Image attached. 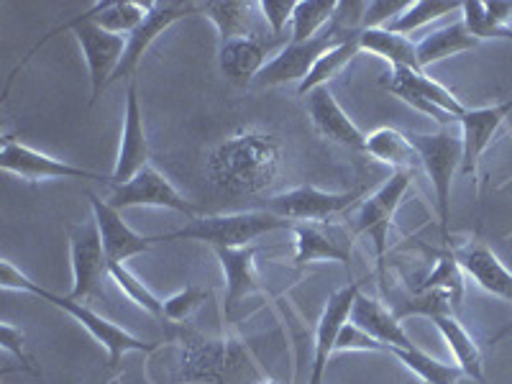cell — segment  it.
<instances>
[{"label": "cell", "mask_w": 512, "mask_h": 384, "mask_svg": "<svg viewBox=\"0 0 512 384\" xmlns=\"http://www.w3.org/2000/svg\"><path fill=\"white\" fill-rule=\"evenodd\" d=\"M280 157V144L274 136L244 128L210 154L208 177L223 192L254 195L280 175Z\"/></svg>", "instance_id": "1"}, {"label": "cell", "mask_w": 512, "mask_h": 384, "mask_svg": "<svg viewBox=\"0 0 512 384\" xmlns=\"http://www.w3.org/2000/svg\"><path fill=\"white\" fill-rule=\"evenodd\" d=\"M292 226L295 223L274 216L269 210H251V213H233V216L198 218V221H192V226L182 228V231L157 236V241L190 239L210 244L213 249H241V246H249L251 241L264 236V233Z\"/></svg>", "instance_id": "2"}, {"label": "cell", "mask_w": 512, "mask_h": 384, "mask_svg": "<svg viewBox=\"0 0 512 384\" xmlns=\"http://www.w3.org/2000/svg\"><path fill=\"white\" fill-rule=\"evenodd\" d=\"M408 141L415 146L420 164H423L428 177H431V185L436 190V210L443 241L451 244V233H448V221H451V182H454V175L461 169V162H464L461 136H454L451 131H441V134H408Z\"/></svg>", "instance_id": "3"}, {"label": "cell", "mask_w": 512, "mask_h": 384, "mask_svg": "<svg viewBox=\"0 0 512 384\" xmlns=\"http://www.w3.org/2000/svg\"><path fill=\"white\" fill-rule=\"evenodd\" d=\"M351 36L356 34H349V31L341 29L336 21H331V24L320 31L318 36H313V39L287 41L285 47L264 64V70L256 75L254 82L259 88H274V85H287V82H303L305 77L310 75V70L315 67V62H318L328 49H333L336 44H341V41L351 39Z\"/></svg>", "instance_id": "4"}, {"label": "cell", "mask_w": 512, "mask_h": 384, "mask_svg": "<svg viewBox=\"0 0 512 384\" xmlns=\"http://www.w3.org/2000/svg\"><path fill=\"white\" fill-rule=\"evenodd\" d=\"M59 31H72V34L77 36V41H80L82 54H85V62H88V70H90V82H93V103H95V100L100 98V93L108 88V82L113 80V75H116L118 64H121L123 59V52H126L128 39H123L121 34H111V31L100 29V26H95L93 21L85 18V13H80L77 18H72V21L59 26V29H54L47 39H41V44H47L49 39H54ZM39 47L31 49V54H34Z\"/></svg>", "instance_id": "5"}, {"label": "cell", "mask_w": 512, "mask_h": 384, "mask_svg": "<svg viewBox=\"0 0 512 384\" xmlns=\"http://www.w3.org/2000/svg\"><path fill=\"white\" fill-rule=\"evenodd\" d=\"M382 88L390 90L392 95H397L400 100L415 108V111L425 113V116H433L441 126H451V123H459V118L464 116L466 108L459 103L451 90H446L441 82H436L433 77H428L425 72L415 70H392L390 75L382 80Z\"/></svg>", "instance_id": "6"}, {"label": "cell", "mask_w": 512, "mask_h": 384, "mask_svg": "<svg viewBox=\"0 0 512 384\" xmlns=\"http://www.w3.org/2000/svg\"><path fill=\"white\" fill-rule=\"evenodd\" d=\"M410 182H413V172H392V177L374 192L372 198L364 200L356 218L354 236H369L374 244V254H377V272L379 280L384 277V259H387V239H390L392 218H395L397 208H400L402 198L408 195Z\"/></svg>", "instance_id": "7"}, {"label": "cell", "mask_w": 512, "mask_h": 384, "mask_svg": "<svg viewBox=\"0 0 512 384\" xmlns=\"http://www.w3.org/2000/svg\"><path fill=\"white\" fill-rule=\"evenodd\" d=\"M364 195V187H356L351 192H326L318 187H295L280 195H272L267 203L269 213L287 218V221H331L349 210L356 200Z\"/></svg>", "instance_id": "8"}, {"label": "cell", "mask_w": 512, "mask_h": 384, "mask_svg": "<svg viewBox=\"0 0 512 384\" xmlns=\"http://www.w3.org/2000/svg\"><path fill=\"white\" fill-rule=\"evenodd\" d=\"M295 231V264L305 267V264L320 262H338L349 272L354 264V233L341 223L328 221H303L292 226Z\"/></svg>", "instance_id": "9"}, {"label": "cell", "mask_w": 512, "mask_h": 384, "mask_svg": "<svg viewBox=\"0 0 512 384\" xmlns=\"http://www.w3.org/2000/svg\"><path fill=\"white\" fill-rule=\"evenodd\" d=\"M70 256L75 282H72V292L67 297L77 303L88 300V297H98L103 280L111 277L98 223L93 221L88 226L70 228Z\"/></svg>", "instance_id": "10"}, {"label": "cell", "mask_w": 512, "mask_h": 384, "mask_svg": "<svg viewBox=\"0 0 512 384\" xmlns=\"http://www.w3.org/2000/svg\"><path fill=\"white\" fill-rule=\"evenodd\" d=\"M31 295L44 297L47 303L57 305L59 310H64V313L72 315L77 323H82V326L88 328L90 336H93L98 344H103L105 351H108V356H111V367H118L128 351H144V354H152V351L157 349V344H149V341H141V338L131 336V333L123 331V328H118L116 323H111V320L100 318L98 313H93V310L85 308V305L77 303V300L52 295V292L41 290L39 285H34Z\"/></svg>", "instance_id": "11"}, {"label": "cell", "mask_w": 512, "mask_h": 384, "mask_svg": "<svg viewBox=\"0 0 512 384\" xmlns=\"http://www.w3.org/2000/svg\"><path fill=\"white\" fill-rule=\"evenodd\" d=\"M198 13H203V3H185V0H164V3H152L149 16L144 18V24H141L134 34L128 36L126 52H123V59L121 64H118L113 80H123V77H126L128 82L136 80L134 75L136 70H139L141 57L146 54V49L152 47L154 39H157L162 31H167L172 24H177L180 18L198 16Z\"/></svg>", "instance_id": "12"}, {"label": "cell", "mask_w": 512, "mask_h": 384, "mask_svg": "<svg viewBox=\"0 0 512 384\" xmlns=\"http://www.w3.org/2000/svg\"><path fill=\"white\" fill-rule=\"evenodd\" d=\"M108 205L116 208L118 213L126 208H141L144 205V208H169L187 218L198 216V208L187 203L180 192L169 185L167 177L159 175L154 167H144L131 182L116 185L113 195L108 198Z\"/></svg>", "instance_id": "13"}, {"label": "cell", "mask_w": 512, "mask_h": 384, "mask_svg": "<svg viewBox=\"0 0 512 384\" xmlns=\"http://www.w3.org/2000/svg\"><path fill=\"white\" fill-rule=\"evenodd\" d=\"M0 167L13 175L24 177V180L39 182V180H52V177H62V180H95L103 182L108 177L90 172V169L72 167V164L62 162V159L47 157V154L36 152L31 146L21 144V141L6 136L3 139V149H0Z\"/></svg>", "instance_id": "14"}, {"label": "cell", "mask_w": 512, "mask_h": 384, "mask_svg": "<svg viewBox=\"0 0 512 384\" xmlns=\"http://www.w3.org/2000/svg\"><path fill=\"white\" fill-rule=\"evenodd\" d=\"M144 167H149V141H146L144 134V118H141L136 80H131L126 90L121 149H118V162L116 169H113L111 182L113 185H126V182L134 180Z\"/></svg>", "instance_id": "15"}, {"label": "cell", "mask_w": 512, "mask_h": 384, "mask_svg": "<svg viewBox=\"0 0 512 384\" xmlns=\"http://www.w3.org/2000/svg\"><path fill=\"white\" fill-rule=\"evenodd\" d=\"M90 205H93V218L100 228L105 256L108 264H126L131 256L144 254L157 244V236H139L123 223L121 213L108 205V200H100L95 192H88Z\"/></svg>", "instance_id": "16"}, {"label": "cell", "mask_w": 512, "mask_h": 384, "mask_svg": "<svg viewBox=\"0 0 512 384\" xmlns=\"http://www.w3.org/2000/svg\"><path fill=\"white\" fill-rule=\"evenodd\" d=\"M512 113V98L505 103L487 105V108H466L464 116L459 118L461 126V144H464V162L461 172L466 177H474L479 169V159L487 152V146L495 139L497 128L505 123V118Z\"/></svg>", "instance_id": "17"}, {"label": "cell", "mask_w": 512, "mask_h": 384, "mask_svg": "<svg viewBox=\"0 0 512 384\" xmlns=\"http://www.w3.org/2000/svg\"><path fill=\"white\" fill-rule=\"evenodd\" d=\"M282 36H251V39H236L228 41V44H221V52H218V59H221V72L226 75V80H231L233 85H249V82L256 80V75L264 70L267 64L269 52H272L277 44H282ZM287 44V41H285Z\"/></svg>", "instance_id": "18"}, {"label": "cell", "mask_w": 512, "mask_h": 384, "mask_svg": "<svg viewBox=\"0 0 512 384\" xmlns=\"http://www.w3.org/2000/svg\"><path fill=\"white\" fill-rule=\"evenodd\" d=\"M305 108H308V116L313 118V126L318 128L320 136H326V139L336 141V144L349 146V149H361L364 152L367 136L361 134L359 126L336 103L328 85L310 90L308 98H305Z\"/></svg>", "instance_id": "19"}, {"label": "cell", "mask_w": 512, "mask_h": 384, "mask_svg": "<svg viewBox=\"0 0 512 384\" xmlns=\"http://www.w3.org/2000/svg\"><path fill=\"white\" fill-rule=\"evenodd\" d=\"M451 251H454L461 272L469 274L484 292L512 303V272L497 259L495 251L487 249L479 241H472V244Z\"/></svg>", "instance_id": "20"}, {"label": "cell", "mask_w": 512, "mask_h": 384, "mask_svg": "<svg viewBox=\"0 0 512 384\" xmlns=\"http://www.w3.org/2000/svg\"><path fill=\"white\" fill-rule=\"evenodd\" d=\"M351 323L359 326L361 331H367L369 336L377 338L384 349H415L410 336L402 331V323L397 320L395 313L384 308L379 300L367 295H356L354 308H351Z\"/></svg>", "instance_id": "21"}, {"label": "cell", "mask_w": 512, "mask_h": 384, "mask_svg": "<svg viewBox=\"0 0 512 384\" xmlns=\"http://www.w3.org/2000/svg\"><path fill=\"white\" fill-rule=\"evenodd\" d=\"M239 354L218 341H195L182 356V377L192 382L223 384L231 379Z\"/></svg>", "instance_id": "22"}, {"label": "cell", "mask_w": 512, "mask_h": 384, "mask_svg": "<svg viewBox=\"0 0 512 384\" xmlns=\"http://www.w3.org/2000/svg\"><path fill=\"white\" fill-rule=\"evenodd\" d=\"M221 259L223 274H226V313L239 308L241 300L262 290L259 285V272H256V249L254 246H241V249H216Z\"/></svg>", "instance_id": "23"}, {"label": "cell", "mask_w": 512, "mask_h": 384, "mask_svg": "<svg viewBox=\"0 0 512 384\" xmlns=\"http://www.w3.org/2000/svg\"><path fill=\"white\" fill-rule=\"evenodd\" d=\"M256 11L259 3H244V0H213L203 3V13L216 24L221 34V44L236 39H251V36H262L256 26Z\"/></svg>", "instance_id": "24"}, {"label": "cell", "mask_w": 512, "mask_h": 384, "mask_svg": "<svg viewBox=\"0 0 512 384\" xmlns=\"http://www.w3.org/2000/svg\"><path fill=\"white\" fill-rule=\"evenodd\" d=\"M433 323L441 331L443 341L448 344L451 354L456 359V367L461 369V374H469L474 379H482V369H484V356L479 344L472 338V333L466 331L464 326L459 323L454 313H443V315H433Z\"/></svg>", "instance_id": "25"}, {"label": "cell", "mask_w": 512, "mask_h": 384, "mask_svg": "<svg viewBox=\"0 0 512 384\" xmlns=\"http://www.w3.org/2000/svg\"><path fill=\"white\" fill-rule=\"evenodd\" d=\"M359 47L361 52H372L377 57L387 59L392 70L402 67V70L423 72V67L418 62V52H415V44L408 36L395 34L390 29H361Z\"/></svg>", "instance_id": "26"}, {"label": "cell", "mask_w": 512, "mask_h": 384, "mask_svg": "<svg viewBox=\"0 0 512 384\" xmlns=\"http://www.w3.org/2000/svg\"><path fill=\"white\" fill-rule=\"evenodd\" d=\"M152 0L149 3H139V0H105V3H95L93 8L85 11V18L93 21L100 29L111 31V34H134L144 18L149 16Z\"/></svg>", "instance_id": "27"}, {"label": "cell", "mask_w": 512, "mask_h": 384, "mask_svg": "<svg viewBox=\"0 0 512 384\" xmlns=\"http://www.w3.org/2000/svg\"><path fill=\"white\" fill-rule=\"evenodd\" d=\"M477 44L479 39H474V36L466 31L464 21H456V24L443 26V29L433 31V34H428L425 39H420L418 44H415V52H418V62L425 72V67H431V64L441 62V59L446 57H454V54L469 52V49H474Z\"/></svg>", "instance_id": "28"}, {"label": "cell", "mask_w": 512, "mask_h": 384, "mask_svg": "<svg viewBox=\"0 0 512 384\" xmlns=\"http://www.w3.org/2000/svg\"><path fill=\"white\" fill-rule=\"evenodd\" d=\"M364 152L372 154L379 162L390 164L395 172H413L420 162L415 146L408 141V134H400L395 128H377L367 136Z\"/></svg>", "instance_id": "29"}, {"label": "cell", "mask_w": 512, "mask_h": 384, "mask_svg": "<svg viewBox=\"0 0 512 384\" xmlns=\"http://www.w3.org/2000/svg\"><path fill=\"white\" fill-rule=\"evenodd\" d=\"M359 52H361L359 34L351 36V39H346V41H341V44H336L333 49H328V52L323 54L318 62H315V67L310 70V75L305 77L300 85H297V93L308 95L310 90L328 85V82H331L333 77L338 75V72L344 70L346 64H349L351 59H354Z\"/></svg>", "instance_id": "30"}, {"label": "cell", "mask_w": 512, "mask_h": 384, "mask_svg": "<svg viewBox=\"0 0 512 384\" xmlns=\"http://www.w3.org/2000/svg\"><path fill=\"white\" fill-rule=\"evenodd\" d=\"M336 0H297L292 13L290 41H308L326 29L336 16Z\"/></svg>", "instance_id": "31"}, {"label": "cell", "mask_w": 512, "mask_h": 384, "mask_svg": "<svg viewBox=\"0 0 512 384\" xmlns=\"http://www.w3.org/2000/svg\"><path fill=\"white\" fill-rule=\"evenodd\" d=\"M392 356L405 364L410 372L418 374L425 384H456L461 377V369L459 367H448V364H441V361L431 359L428 354L415 346V349H387Z\"/></svg>", "instance_id": "32"}, {"label": "cell", "mask_w": 512, "mask_h": 384, "mask_svg": "<svg viewBox=\"0 0 512 384\" xmlns=\"http://www.w3.org/2000/svg\"><path fill=\"white\" fill-rule=\"evenodd\" d=\"M461 3H446V0H415V3H410L408 11L402 13L397 21H392L387 29L395 31V34H402L408 36L413 34V31L423 29L425 24H431V21H438V18L448 16V13L459 11Z\"/></svg>", "instance_id": "33"}, {"label": "cell", "mask_w": 512, "mask_h": 384, "mask_svg": "<svg viewBox=\"0 0 512 384\" xmlns=\"http://www.w3.org/2000/svg\"><path fill=\"white\" fill-rule=\"evenodd\" d=\"M436 259V269L415 290H443L454 297L456 305H461V297H464V272H461L459 262H456L454 251L448 249L443 254H436Z\"/></svg>", "instance_id": "34"}, {"label": "cell", "mask_w": 512, "mask_h": 384, "mask_svg": "<svg viewBox=\"0 0 512 384\" xmlns=\"http://www.w3.org/2000/svg\"><path fill=\"white\" fill-rule=\"evenodd\" d=\"M459 305L454 303V297L443 290H415L413 295L395 310L397 320H405L408 315H425V318H433V315L454 313Z\"/></svg>", "instance_id": "35"}, {"label": "cell", "mask_w": 512, "mask_h": 384, "mask_svg": "<svg viewBox=\"0 0 512 384\" xmlns=\"http://www.w3.org/2000/svg\"><path fill=\"white\" fill-rule=\"evenodd\" d=\"M108 274H111V280L116 282V285L121 287V290L126 292V295L131 297L136 305H139V308H144L146 313L157 315V318H164L162 300H157V297H154V292L149 290L144 282L136 280L134 274L126 269V264H108Z\"/></svg>", "instance_id": "36"}, {"label": "cell", "mask_w": 512, "mask_h": 384, "mask_svg": "<svg viewBox=\"0 0 512 384\" xmlns=\"http://www.w3.org/2000/svg\"><path fill=\"white\" fill-rule=\"evenodd\" d=\"M461 21H464L466 31L474 36V39H512V29H502L495 18L489 16L487 6L479 3V0H466L461 3Z\"/></svg>", "instance_id": "37"}, {"label": "cell", "mask_w": 512, "mask_h": 384, "mask_svg": "<svg viewBox=\"0 0 512 384\" xmlns=\"http://www.w3.org/2000/svg\"><path fill=\"white\" fill-rule=\"evenodd\" d=\"M210 297V290H200V287H185L182 292L172 295L169 300H164V318L167 320H185L190 318L200 305Z\"/></svg>", "instance_id": "38"}, {"label": "cell", "mask_w": 512, "mask_h": 384, "mask_svg": "<svg viewBox=\"0 0 512 384\" xmlns=\"http://www.w3.org/2000/svg\"><path fill=\"white\" fill-rule=\"evenodd\" d=\"M410 3L405 0H372L364 8V26L361 29H387L392 21L408 11Z\"/></svg>", "instance_id": "39"}, {"label": "cell", "mask_w": 512, "mask_h": 384, "mask_svg": "<svg viewBox=\"0 0 512 384\" xmlns=\"http://www.w3.org/2000/svg\"><path fill=\"white\" fill-rule=\"evenodd\" d=\"M336 351H387V349L379 344L377 338L369 336L367 331H361L359 326H354V323L349 320V323L341 328V333H338L333 354H336Z\"/></svg>", "instance_id": "40"}, {"label": "cell", "mask_w": 512, "mask_h": 384, "mask_svg": "<svg viewBox=\"0 0 512 384\" xmlns=\"http://www.w3.org/2000/svg\"><path fill=\"white\" fill-rule=\"evenodd\" d=\"M295 6L297 0H262L259 3V11L272 29V36H285V26L287 21H292Z\"/></svg>", "instance_id": "41"}, {"label": "cell", "mask_w": 512, "mask_h": 384, "mask_svg": "<svg viewBox=\"0 0 512 384\" xmlns=\"http://www.w3.org/2000/svg\"><path fill=\"white\" fill-rule=\"evenodd\" d=\"M0 346L6 351H11V354H16L18 359H21V367L29 369V372H36V369L31 367V359L24 351V333L18 331V328H13L11 323H3V326H0Z\"/></svg>", "instance_id": "42"}, {"label": "cell", "mask_w": 512, "mask_h": 384, "mask_svg": "<svg viewBox=\"0 0 512 384\" xmlns=\"http://www.w3.org/2000/svg\"><path fill=\"white\" fill-rule=\"evenodd\" d=\"M36 282H31L21 269L13 267L11 262H0V287L3 290H18V292H31Z\"/></svg>", "instance_id": "43"}, {"label": "cell", "mask_w": 512, "mask_h": 384, "mask_svg": "<svg viewBox=\"0 0 512 384\" xmlns=\"http://www.w3.org/2000/svg\"><path fill=\"white\" fill-rule=\"evenodd\" d=\"M484 6H487L489 16L495 18L502 29H512V3H500V0H495V3H484Z\"/></svg>", "instance_id": "44"}, {"label": "cell", "mask_w": 512, "mask_h": 384, "mask_svg": "<svg viewBox=\"0 0 512 384\" xmlns=\"http://www.w3.org/2000/svg\"><path fill=\"white\" fill-rule=\"evenodd\" d=\"M308 384H323V372H310Z\"/></svg>", "instance_id": "45"}, {"label": "cell", "mask_w": 512, "mask_h": 384, "mask_svg": "<svg viewBox=\"0 0 512 384\" xmlns=\"http://www.w3.org/2000/svg\"><path fill=\"white\" fill-rule=\"evenodd\" d=\"M510 333H512V326H507V328H505V331H502V333H500V336H497V338H502V336H510ZM497 338H495V341H497Z\"/></svg>", "instance_id": "46"}, {"label": "cell", "mask_w": 512, "mask_h": 384, "mask_svg": "<svg viewBox=\"0 0 512 384\" xmlns=\"http://www.w3.org/2000/svg\"><path fill=\"white\" fill-rule=\"evenodd\" d=\"M259 384H277V382H272V379H262V382Z\"/></svg>", "instance_id": "47"}]
</instances>
